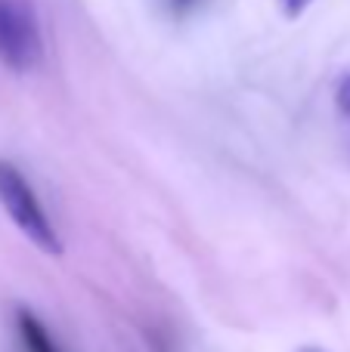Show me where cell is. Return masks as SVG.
Returning a JSON list of instances; mask_svg holds the SVG:
<instances>
[{
  "mask_svg": "<svg viewBox=\"0 0 350 352\" xmlns=\"http://www.w3.org/2000/svg\"><path fill=\"white\" fill-rule=\"evenodd\" d=\"M16 340L22 352H65L59 346L50 328L34 316L31 309H19L16 312Z\"/></svg>",
  "mask_w": 350,
  "mask_h": 352,
  "instance_id": "3",
  "label": "cell"
},
{
  "mask_svg": "<svg viewBox=\"0 0 350 352\" xmlns=\"http://www.w3.org/2000/svg\"><path fill=\"white\" fill-rule=\"evenodd\" d=\"M41 59L43 37L31 0H0V62L25 74Z\"/></svg>",
  "mask_w": 350,
  "mask_h": 352,
  "instance_id": "2",
  "label": "cell"
},
{
  "mask_svg": "<svg viewBox=\"0 0 350 352\" xmlns=\"http://www.w3.org/2000/svg\"><path fill=\"white\" fill-rule=\"evenodd\" d=\"M282 3H285V12H289V16H298V12H301L310 0H282Z\"/></svg>",
  "mask_w": 350,
  "mask_h": 352,
  "instance_id": "5",
  "label": "cell"
},
{
  "mask_svg": "<svg viewBox=\"0 0 350 352\" xmlns=\"http://www.w3.org/2000/svg\"><path fill=\"white\" fill-rule=\"evenodd\" d=\"M0 207L16 223V229L28 241H34L43 254L62 256V241L53 219L47 217L37 192L31 188L28 176L19 170L16 164H10V161H0Z\"/></svg>",
  "mask_w": 350,
  "mask_h": 352,
  "instance_id": "1",
  "label": "cell"
},
{
  "mask_svg": "<svg viewBox=\"0 0 350 352\" xmlns=\"http://www.w3.org/2000/svg\"><path fill=\"white\" fill-rule=\"evenodd\" d=\"M205 0H165V6H167V12L171 16H189V12H196L198 6H202Z\"/></svg>",
  "mask_w": 350,
  "mask_h": 352,
  "instance_id": "4",
  "label": "cell"
}]
</instances>
